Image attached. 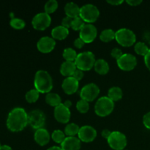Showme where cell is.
Wrapping results in <instances>:
<instances>
[{
	"label": "cell",
	"instance_id": "obj_6",
	"mask_svg": "<svg viewBox=\"0 0 150 150\" xmlns=\"http://www.w3.org/2000/svg\"><path fill=\"white\" fill-rule=\"evenodd\" d=\"M99 16V10L94 4H86L81 7L80 16H79V17L81 18L85 23H94V22H95L98 20Z\"/></svg>",
	"mask_w": 150,
	"mask_h": 150
},
{
	"label": "cell",
	"instance_id": "obj_46",
	"mask_svg": "<svg viewBox=\"0 0 150 150\" xmlns=\"http://www.w3.org/2000/svg\"><path fill=\"white\" fill-rule=\"evenodd\" d=\"M47 150H62L61 147L59 146H51V147L48 148Z\"/></svg>",
	"mask_w": 150,
	"mask_h": 150
},
{
	"label": "cell",
	"instance_id": "obj_32",
	"mask_svg": "<svg viewBox=\"0 0 150 150\" xmlns=\"http://www.w3.org/2000/svg\"><path fill=\"white\" fill-rule=\"evenodd\" d=\"M76 108L81 114H86L89 109V102L84 100H80L76 103Z\"/></svg>",
	"mask_w": 150,
	"mask_h": 150
},
{
	"label": "cell",
	"instance_id": "obj_3",
	"mask_svg": "<svg viewBox=\"0 0 150 150\" xmlns=\"http://www.w3.org/2000/svg\"><path fill=\"white\" fill-rule=\"evenodd\" d=\"M95 57L91 51H84L78 54L75 61L77 69L82 71H89L95 66Z\"/></svg>",
	"mask_w": 150,
	"mask_h": 150
},
{
	"label": "cell",
	"instance_id": "obj_25",
	"mask_svg": "<svg viewBox=\"0 0 150 150\" xmlns=\"http://www.w3.org/2000/svg\"><path fill=\"white\" fill-rule=\"evenodd\" d=\"M116 32L111 29H106L102 31L100 35V39L104 42H108L115 40Z\"/></svg>",
	"mask_w": 150,
	"mask_h": 150
},
{
	"label": "cell",
	"instance_id": "obj_41",
	"mask_svg": "<svg viewBox=\"0 0 150 150\" xmlns=\"http://www.w3.org/2000/svg\"><path fill=\"white\" fill-rule=\"evenodd\" d=\"M126 2L130 6H138L139 4H142V0H127Z\"/></svg>",
	"mask_w": 150,
	"mask_h": 150
},
{
	"label": "cell",
	"instance_id": "obj_20",
	"mask_svg": "<svg viewBox=\"0 0 150 150\" xmlns=\"http://www.w3.org/2000/svg\"><path fill=\"white\" fill-rule=\"evenodd\" d=\"M80 10L81 7H79V5L74 2H68L64 6V12L66 16L71 18L79 17Z\"/></svg>",
	"mask_w": 150,
	"mask_h": 150
},
{
	"label": "cell",
	"instance_id": "obj_8",
	"mask_svg": "<svg viewBox=\"0 0 150 150\" xmlns=\"http://www.w3.org/2000/svg\"><path fill=\"white\" fill-rule=\"evenodd\" d=\"M51 18L49 14L46 13H40L34 16L32 21V26L35 29L39 31H43L46 29L51 25Z\"/></svg>",
	"mask_w": 150,
	"mask_h": 150
},
{
	"label": "cell",
	"instance_id": "obj_14",
	"mask_svg": "<svg viewBox=\"0 0 150 150\" xmlns=\"http://www.w3.org/2000/svg\"><path fill=\"white\" fill-rule=\"evenodd\" d=\"M54 114L56 120L62 124L68 123L70 120V116H71L70 108L64 106L63 103L60 104L59 105L54 108Z\"/></svg>",
	"mask_w": 150,
	"mask_h": 150
},
{
	"label": "cell",
	"instance_id": "obj_2",
	"mask_svg": "<svg viewBox=\"0 0 150 150\" xmlns=\"http://www.w3.org/2000/svg\"><path fill=\"white\" fill-rule=\"evenodd\" d=\"M34 85L40 93L48 94L53 88L52 78L45 70H38L35 73Z\"/></svg>",
	"mask_w": 150,
	"mask_h": 150
},
{
	"label": "cell",
	"instance_id": "obj_39",
	"mask_svg": "<svg viewBox=\"0 0 150 150\" xmlns=\"http://www.w3.org/2000/svg\"><path fill=\"white\" fill-rule=\"evenodd\" d=\"M86 43H85V42H83V41L80 38H77V39L75 40L74 42H73V45H74V46L77 48H83V45H84Z\"/></svg>",
	"mask_w": 150,
	"mask_h": 150
},
{
	"label": "cell",
	"instance_id": "obj_12",
	"mask_svg": "<svg viewBox=\"0 0 150 150\" xmlns=\"http://www.w3.org/2000/svg\"><path fill=\"white\" fill-rule=\"evenodd\" d=\"M98 35L97 28L92 23H86L79 32V38L85 43H91L93 42Z\"/></svg>",
	"mask_w": 150,
	"mask_h": 150
},
{
	"label": "cell",
	"instance_id": "obj_24",
	"mask_svg": "<svg viewBox=\"0 0 150 150\" xmlns=\"http://www.w3.org/2000/svg\"><path fill=\"white\" fill-rule=\"evenodd\" d=\"M122 96V90L119 86H113V87L110 88L108 92V97L114 102L120 100Z\"/></svg>",
	"mask_w": 150,
	"mask_h": 150
},
{
	"label": "cell",
	"instance_id": "obj_31",
	"mask_svg": "<svg viewBox=\"0 0 150 150\" xmlns=\"http://www.w3.org/2000/svg\"><path fill=\"white\" fill-rule=\"evenodd\" d=\"M65 133L64 132L60 130H55L52 133L51 135V138H52L53 141L57 144H61L64 140L65 139Z\"/></svg>",
	"mask_w": 150,
	"mask_h": 150
},
{
	"label": "cell",
	"instance_id": "obj_16",
	"mask_svg": "<svg viewBox=\"0 0 150 150\" xmlns=\"http://www.w3.org/2000/svg\"><path fill=\"white\" fill-rule=\"evenodd\" d=\"M79 81H77L72 76L65 78V79L63 81L62 84L63 91L67 95H73V94L76 93L79 89Z\"/></svg>",
	"mask_w": 150,
	"mask_h": 150
},
{
	"label": "cell",
	"instance_id": "obj_44",
	"mask_svg": "<svg viewBox=\"0 0 150 150\" xmlns=\"http://www.w3.org/2000/svg\"><path fill=\"white\" fill-rule=\"evenodd\" d=\"M63 104H64V105L65 107H67V108H70V107L72 106V102L70 100H67L64 101V103H63Z\"/></svg>",
	"mask_w": 150,
	"mask_h": 150
},
{
	"label": "cell",
	"instance_id": "obj_17",
	"mask_svg": "<svg viewBox=\"0 0 150 150\" xmlns=\"http://www.w3.org/2000/svg\"><path fill=\"white\" fill-rule=\"evenodd\" d=\"M34 139L38 144L43 146L49 142L50 134L46 129L42 127V128L36 130L34 135Z\"/></svg>",
	"mask_w": 150,
	"mask_h": 150
},
{
	"label": "cell",
	"instance_id": "obj_47",
	"mask_svg": "<svg viewBox=\"0 0 150 150\" xmlns=\"http://www.w3.org/2000/svg\"></svg>",
	"mask_w": 150,
	"mask_h": 150
},
{
	"label": "cell",
	"instance_id": "obj_40",
	"mask_svg": "<svg viewBox=\"0 0 150 150\" xmlns=\"http://www.w3.org/2000/svg\"><path fill=\"white\" fill-rule=\"evenodd\" d=\"M144 63L146 64V67L149 69V70L150 71V49L149 52L147 53V54L144 57Z\"/></svg>",
	"mask_w": 150,
	"mask_h": 150
},
{
	"label": "cell",
	"instance_id": "obj_36",
	"mask_svg": "<svg viewBox=\"0 0 150 150\" xmlns=\"http://www.w3.org/2000/svg\"><path fill=\"white\" fill-rule=\"evenodd\" d=\"M73 19V18H71L66 16V17L62 19V26H63L64 27L67 28V29L71 28Z\"/></svg>",
	"mask_w": 150,
	"mask_h": 150
},
{
	"label": "cell",
	"instance_id": "obj_9",
	"mask_svg": "<svg viewBox=\"0 0 150 150\" xmlns=\"http://www.w3.org/2000/svg\"><path fill=\"white\" fill-rule=\"evenodd\" d=\"M100 94V88L95 83H90L85 85L80 92V97L82 100L92 102L96 99Z\"/></svg>",
	"mask_w": 150,
	"mask_h": 150
},
{
	"label": "cell",
	"instance_id": "obj_34",
	"mask_svg": "<svg viewBox=\"0 0 150 150\" xmlns=\"http://www.w3.org/2000/svg\"><path fill=\"white\" fill-rule=\"evenodd\" d=\"M10 26L16 29H22L25 27L26 23L23 20L18 18H13L10 21Z\"/></svg>",
	"mask_w": 150,
	"mask_h": 150
},
{
	"label": "cell",
	"instance_id": "obj_7",
	"mask_svg": "<svg viewBox=\"0 0 150 150\" xmlns=\"http://www.w3.org/2000/svg\"><path fill=\"white\" fill-rule=\"evenodd\" d=\"M107 142L110 147L114 150H124L127 143L126 136L119 131L111 132Z\"/></svg>",
	"mask_w": 150,
	"mask_h": 150
},
{
	"label": "cell",
	"instance_id": "obj_33",
	"mask_svg": "<svg viewBox=\"0 0 150 150\" xmlns=\"http://www.w3.org/2000/svg\"><path fill=\"white\" fill-rule=\"evenodd\" d=\"M86 24L85 22L83 21V19L80 17L75 18L73 19V22H72L71 28L75 31H80L82 28Z\"/></svg>",
	"mask_w": 150,
	"mask_h": 150
},
{
	"label": "cell",
	"instance_id": "obj_22",
	"mask_svg": "<svg viewBox=\"0 0 150 150\" xmlns=\"http://www.w3.org/2000/svg\"><path fill=\"white\" fill-rule=\"evenodd\" d=\"M94 68H95V72L98 74L105 75L109 71V64L105 59H99L95 61Z\"/></svg>",
	"mask_w": 150,
	"mask_h": 150
},
{
	"label": "cell",
	"instance_id": "obj_23",
	"mask_svg": "<svg viewBox=\"0 0 150 150\" xmlns=\"http://www.w3.org/2000/svg\"><path fill=\"white\" fill-rule=\"evenodd\" d=\"M45 102L51 106L56 108L57 106L62 104L61 97L57 93H52L49 92L45 96Z\"/></svg>",
	"mask_w": 150,
	"mask_h": 150
},
{
	"label": "cell",
	"instance_id": "obj_5",
	"mask_svg": "<svg viewBox=\"0 0 150 150\" xmlns=\"http://www.w3.org/2000/svg\"><path fill=\"white\" fill-rule=\"evenodd\" d=\"M115 40L122 46L130 47L136 42V36L130 29L122 28L116 32Z\"/></svg>",
	"mask_w": 150,
	"mask_h": 150
},
{
	"label": "cell",
	"instance_id": "obj_19",
	"mask_svg": "<svg viewBox=\"0 0 150 150\" xmlns=\"http://www.w3.org/2000/svg\"><path fill=\"white\" fill-rule=\"evenodd\" d=\"M77 69L76 64L74 62H67L65 61L62 64L60 67V73L62 76H65L66 78L71 77L73 76V73Z\"/></svg>",
	"mask_w": 150,
	"mask_h": 150
},
{
	"label": "cell",
	"instance_id": "obj_43",
	"mask_svg": "<svg viewBox=\"0 0 150 150\" xmlns=\"http://www.w3.org/2000/svg\"><path fill=\"white\" fill-rule=\"evenodd\" d=\"M111 133V132L109 130H108V129H105V130H103L102 131V133H101V135H102V136L104 138V139H108V138H109Z\"/></svg>",
	"mask_w": 150,
	"mask_h": 150
},
{
	"label": "cell",
	"instance_id": "obj_35",
	"mask_svg": "<svg viewBox=\"0 0 150 150\" xmlns=\"http://www.w3.org/2000/svg\"><path fill=\"white\" fill-rule=\"evenodd\" d=\"M111 57H114V59H116L117 60L123 55V54H122V51L121 49H120V48H113L112 51H111Z\"/></svg>",
	"mask_w": 150,
	"mask_h": 150
},
{
	"label": "cell",
	"instance_id": "obj_42",
	"mask_svg": "<svg viewBox=\"0 0 150 150\" xmlns=\"http://www.w3.org/2000/svg\"><path fill=\"white\" fill-rule=\"evenodd\" d=\"M107 2L108 4H111V5H114V6H117V5H120V4H122L123 1L122 0H108Z\"/></svg>",
	"mask_w": 150,
	"mask_h": 150
},
{
	"label": "cell",
	"instance_id": "obj_38",
	"mask_svg": "<svg viewBox=\"0 0 150 150\" xmlns=\"http://www.w3.org/2000/svg\"><path fill=\"white\" fill-rule=\"evenodd\" d=\"M72 77H73L74 79H76L77 81H80L82 79H83V72L82 71V70H79V69H76V71L74 72V73H73V76Z\"/></svg>",
	"mask_w": 150,
	"mask_h": 150
},
{
	"label": "cell",
	"instance_id": "obj_21",
	"mask_svg": "<svg viewBox=\"0 0 150 150\" xmlns=\"http://www.w3.org/2000/svg\"><path fill=\"white\" fill-rule=\"evenodd\" d=\"M69 35V29L64 27L63 26H58L54 27L51 31V36L54 40H62L65 39Z\"/></svg>",
	"mask_w": 150,
	"mask_h": 150
},
{
	"label": "cell",
	"instance_id": "obj_27",
	"mask_svg": "<svg viewBox=\"0 0 150 150\" xmlns=\"http://www.w3.org/2000/svg\"><path fill=\"white\" fill-rule=\"evenodd\" d=\"M63 57L65 59V61L67 62H74L76 61V57L78 54L76 51L72 48H67L64 50L62 54Z\"/></svg>",
	"mask_w": 150,
	"mask_h": 150
},
{
	"label": "cell",
	"instance_id": "obj_37",
	"mask_svg": "<svg viewBox=\"0 0 150 150\" xmlns=\"http://www.w3.org/2000/svg\"><path fill=\"white\" fill-rule=\"evenodd\" d=\"M143 123L145 127L150 130V111L146 113L143 117Z\"/></svg>",
	"mask_w": 150,
	"mask_h": 150
},
{
	"label": "cell",
	"instance_id": "obj_1",
	"mask_svg": "<svg viewBox=\"0 0 150 150\" xmlns=\"http://www.w3.org/2000/svg\"><path fill=\"white\" fill-rule=\"evenodd\" d=\"M28 124V114L23 108H16L9 114L7 120V127L10 131H21Z\"/></svg>",
	"mask_w": 150,
	"mask_h": 150
},
{
	"label": "cell",
	"instance_id": "obj_4",
	"mask_svg": "<svg viewBox=\"0 0 150 150\" xmlns=\"http://www.w3.org/2000/svg\"><path fill=\"white\" fill-rule=\"evenodd\" d=\"M114 108V102L108 96L101 97L97 100L95 105V111L99 117H105L111 114Z\"/></svg>",
	"mask_w": 150,
	"mask_h": 150
},
{
	"label": "cell",
	"instance_id": "obj_11",
	"mask_svg": "<svg viewBox=\"0 0 150 150\" xmlns=\"http://www.w3.org/2000/svg\"><path fill=\"white\" fill-rule=\"evenodd\" d=\"M117 62L118 67L124 71L133 70L137 65L136 57L131 54H123V55L117 60Z\"/></svg>",
	"mask_w": 150,
	"mask_h": 150
},
{
	"label": "cell",
	"instance_id": "obj_15",
	"mask_svg": "<svg viewBox=\"0 0 150 150\" xmlns=\"http://www.w3.org/2000/svg\"><path fill=\"white\" fill-rule=\"evenodd\" d=\"M56 41L52 37H42L38 40L37 48L38 51L42 54H48L52 51L55 48Z\"/></svg>",
	"mask_w": 150,
	"mask_h": 150
},
{
	"label": "cell",
	"instance_id": "obj_29",
	"mask_svg": "<svg viewBox=\"0 0 150 150\" xmlns=\"http://www.w3.org/2000/svg\"><path fill=\"white\" fill-rule=\"evenodd\" d=\"M58 6L59 4L57 0H49L45 3V6H44L45 13L49 15L54 13L58 8Z\"/></svg>",
	"mask_w": 150,
	"mask_h": 150
},
{
	"label": "cell",
	"instance_id": "obj_30",
	"mask_svg": "<svg viewBox=\"0 0 150 150\" xmlns=\"http://www.w3.org/2000/svg\"><path fill=\"white\" fill-rule=\"evenodd\" d=\"M40 96V92L36 89H33L29 90L26 94V100L29 103H35L38 100Z\"/></svg>",
	"mask_w": 150,
	"mask_h": 150
},
{
	"label": "cell",
	"instance_id": "obj_13",
	"mask_svg": "<svg viewBox=\"0 0 150 150\" xmlns=\"http://www.w3.org/2000/svg\"><path fill=\"white\" fill-rule=\"evenodd\" d=\"M78 136L81 142L89 143L95 139L97 136V131L92 126L84 125L80 127Z\"/></svg>",
	"mask_w": 150,
	"mask_h": 150
},
{
	"label": "cell",
	"instance_id": "obj_28",
	"mask_svg": "<svg viewBox=\"0 0 150 150\" xmlns=\"http://www.w3.org/2000/svg\"><path fill=\"white\" fill-rule=\"evenodd\" d=\"M134 50L135 52H136V54L141 56H144V57H145L149 51L147 45L143 42H137V43L135 45Z\"/></svg>",
	"mask_w": 150,
	"mask_h": 150
},
{
	"label": "cell",
	"instance_id": "obj_26",
	"mask_svg": "<svg viewBox=\"0 0 150 150\" xmlns=\"http://www.w3.org/2000/svg\"><path fill=\"white\" fill-rule=\"evenodd\" d=\"M79 130H80V127L78 125L75 123H70V124H67L64 128V133L66 136H67V137H73L79 134Z\"/></svg>",
	"mask_w": 150,
	"mask_h": 150
},
{
	"label": "cell",
	"instance_id": "obj_45",
	"mask_svg": "<svg viewBox=\"0 0 150 150\" xmlns=\"http://www.w3.org/2000/svg\"><path fill=\"white\" fill-rule=\"evenodd\" d=\"M0 150H13L10 146H7V145H3V146H0Z\"/></svg>",
	"mask_w": 150,
	"mask_h": 150
},
{
	"label": "cell",
	"instance_id": "obj_18",
	"mask_svg": "<svg viewBox=\"0 0 150 150\" xmlns=\"http://www.w3.org/2000/svg\"><path fill=\"white\" fill-rule=\"evenodd\" d=\"M62 150H79L81 148V141L75 136L66 137L64 142L61 144Z\"/></svg>",
	"mask_w": 150,
	"mask_h": 150
},
{
	"label": "cell",
	"instance_id": "obj_10",
	"mask_svg": "<svg viewBox=\"0 0 150 150\" xmlns=\"http://www.w3.org/2000/svg\"><path fill=\"white\" fill-rule=\"evenodd\" d=\"M29 124L31 127L35 130L42 128L45 125V114L40 110H33L28 114Z\"/></svg>",
	"mask_w": 150,
	"mask_h": 150
}]
</instances>
